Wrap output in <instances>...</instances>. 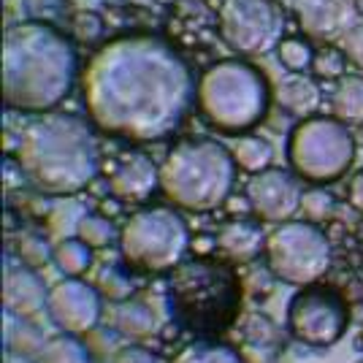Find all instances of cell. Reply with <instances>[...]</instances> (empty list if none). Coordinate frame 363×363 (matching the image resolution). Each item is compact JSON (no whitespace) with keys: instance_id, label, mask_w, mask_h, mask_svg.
<instances>
[{"instance_id":"6da1fadb","label":"cell","mask_w":363,"mask_h":363,"mask_svg":"<svg viewBox=\"0 0 363 363\" xmlns=\"http://www.w3.org/2000/svg\"><path fill=\"white\" fill-rule=\"evenodd\" d=\"M190 62L163 35L136 33L108 41L82 76L92 122L128 141H163L196 104Z\"/></svg>"},{"instance_id":"7a4b0ae2","label":"cell","mask_w":363,"mask_h":363,"mask_svg":"<svg viewBox=\"0 0 363 363\" xmlns=\"http://www.w3.org/2000/svg\"><path fill=\"white\" fill-rule=\"evenodd\" d=\"M74 44L44 22H22L3 41V98L19 111H49L76 79Z\"/></svg>"},{"instance_id":"3957f363","label":"cell","mask_w":363,"mask_h":363,"mask_svg":"<svg viewBox=\"0 0 363 363\" xmlns=\"http://www.w3.org/2000/svg\"><path fill=\"white\" fill-rule=\"evenodd\" d=\"M25 177L52 196H74L101 171V147L92 128L74 114L33 120L16 147Z\"/></svg>"},{"instance_id":"277c9868","label":"cell","mask_w":363,"mask_h":363,"mask_svg":"<svg viewBox=\"0 0 363 363\" xmlns=\"http://www.w3.org/2000/svg\"><path fill=\"white\" fill-rule=\"evenodd\" d=\"M236 160L220 141L182 138L160 166L163 196L184 212H212L225 203L236 182Z\"/></svg>"},{"instance_id":"5b68a950","label":"cell","mask_w":363,"mask_h":363,"mask_svg":"<svg viewBox=\"0 0 363 363\" xmlns=\"http://www.w3.org/2000/svg\"><path fill=\"white\" fill-rule=\"evenodd\" d=\"M168 306L184 331L212 336L225 331L242 309V282L217 260H184L168 277Z\"/></svg>"},{"instance_id":"8992f818","label":"cell","mask_w":363,"mask_h":363,"mask_svg":"<svg viewBox=\"0 0 363 363\" xmlns=\"http://www.w3.org/2000/svg\"><path fill=\"white\" fill-rule=\"evenodd\" d=\"M203 122L228 136L257 128L272 106V87L260 68L244 60H220L206 68L196 90Z\"/></svg>"},{"instance_id":"52a82bcc","label":"cell","mask_w":363,"mask_h":363,"mask_svg":"<svg viewBox=\"0 0 363 363\" xmlns=\"http://www.w3.org/2000/svg\"><path fill=\"white\" fill-rule=\"evenodd\" d=\"M190 250V228L184 217L168 206L136 212L120 233L122 260L138 272H174Z\"/></svg>"},{"instance_id":"ba28073f","label":"cell","mask_w":363,"mask_h":363,"mask_svg":"<svg viewBox=\"0 0 363 363\" xmlns=\"http://www.w3.org/2000/svg\"><path fill=\"white\" fill-rule=\"evenodd\" d=\"M288 160L306 182H336L355 160V138L336 117H306L288 136Z\"/></svg>"},{"instance_id":"9c48e42d","label":"cell","mask_w":363,"mask_h":363,"mask_svg":"<svg viewBox=\"0 0 363 363\" xmlns=\"http://www.w3.org/2000/svg\"><path fill=\"white\" fill-rule=\"evenodd\" d=\"M266 266L269 272L296 288H306L320 282L331 269V242L315 223L288 220L279 223L266 236Z\"/></svg>"},{"instance_id":"30bf717a","label":"cell","mask_w":363,"mask_h":363,"mask_svg":"<svg viewBox=\"0 0 363 363\" xmlns=\"http://www.w3.org/2000/svg\"><path fill=\"white\" fill-rule=\"evenodd\" d=\"M347 325L350 306L331 285H306L288 301V331L306 347H333Z\"/></svg>"},{"instance_id":"8fae6325","label":"cell","mask_w":363,"mask_h":363,"mask_svg":"<svg viewBox=\"0 0 363 363\" xmlns=\"http://www.w3.org/2000/svg\"><path fill=\"white\" fill-rule=\"evenodd\" d=\"M217 22L223 41L233 52L244 57H260L279 46L285 11L279 0H223Z\"/></svg>"},{"instance_id":"7c38bea8","label":"cell","mask_w":363,"mask_h":363,"mask_svg":"<svg viewBox=\"0 0 363 363\" xmlns=\"http://www.w3.org/2000/svg\"><path fill=\"white\" fill-rule=\"evenodd\" d=\"M46 312L60 331L84 336L101 323V293L82 277H65L49 290Z\"/></svg>"},{"instance_id":"4fadbf2b","label":"cell","mask_w":363,"mask_h":363,"mask_svg":"<svg viewBox=\"0 0 363 363\" xmlns=\"http://www.w3.org/2000/svg\"><path fill=\"white\" fill-rule=\"evenodd\" d=\"M301 182L290 171L282 168H266L260 174H252L247 184V201L257 220L263 223H288L293 214L301 209Z\"/></svg>"},{"instance_id":"5bb4252c","label":"cell","mask_w":363,"mask_h":363,"mask_svg":"<svg viewBox=\"0 0 363 363\" xmlns=\"http://www.w3.org/2000/svg\"><path fill=\"white\" fill-rule=\"evenodd\" d=\"M293 14L306 38L331 44L358 25V0H293Z\"/></svg>"},{"instance_id":"9a60e30c","label":"cell","mask_w":363,"mask_h":363,"mask_svg":"<svg viewBox=\"0 0 363 363\" xmlns=\"http://www.w3.org/2000/svg\"><path fill=\"white\" fill-rule=\"evenodd\" d=\"M49 290L44 279L30 266L6 269L3 274V306L9 315L22 320H33L38 312H44L49 303Z\"/></svg>"},{"instance_id":"2e32d148","label":"cell","mask_w":363,"mask_h":363,"mask_svg":"<svg viewBox=\"0 0 363 363\" xmlns=\"http://www.w3.org/2000/svg\"><path fill=\"white\" fill-rule=\"evenodd\" d=\"M108 187L125 203H144L160 187V168L155 166L147 155L133 152L114 168Z\"/></svg>"},{"instance_id":"e0dca14e","label":"cell","mask_w":363,"mask_h":363,"mask_svg":"<svg viewBox=\"0 0 363 363\" xmlns=\"http://www.w3.org/2000/svg\"><path fill=\"white\" fill-rule=\"evenodd\" d=\"M217 250L230 263H250L266 247V233L252 220H230L217 230Z\"/></svg>"},{"instance_id":"ac0fdd59","label":"cell","mask_w":363,"mask_h":363,"mask_svg":"<svg viewBox=\"0 0 363 363\" xmlns=\"http://www.w3.org/2000/svg\"><path fill=\"white\" fill-rule=\"evenodd\" d=\"M274 101L285 108L293 117H312L320 106V87L303 74H290L288 79H282L277 84Z\"/></svg>"},{"instance_id":"d6986e66","label":"cell","mask_w":363,"mask_h":363,"mask_svg":"<svg viewBox=\"0 0 363 363\" xmlns=\"http://www.w3.org/2000/svg\"><path fill=\"white\" fill-rule=\"evenodd\" d=\"M157 325L160 323H157V315L152 312L150 303L128 298V301L117 303V309H114V328L120 336L130 339V342H141V339L155 336Z\"/></svg>"},{"instance_id":"ffe728a7","label":"cell","mask_w":363,"mask_h":363,"mask_svg":"<svg viewBox=\"0 0 363 363\" xmlns=\"http://www.w3.org/2000/svg\"><path fill=\"white\" fill-rule=\"evenodd\" d=\"M333 114L345 125H363V76H342L336 82Z\"/></svg>"},{"instance_id":"44dd1931","label":"cell","mask_w":363,"mask_h":363,"mask_svg":"<svg viewBox=\"0 0 363 363\" xmlns=\"http://www.w3.org/2000/svg\"><path fill=\"white\" fill-rule=\"evenodd\" d=\"M171 363H244V358L225 342L196 339L171 358Z\"/></svg>"},{"instance_id":"7402d4cb","label":"cell","mask_w":363,"mask_h":363,"mask_svg":"<svg viewBox=\"0 0 363 363\" xmlns=\"http://www.w3.org/2000/svg\"><path fill=\"white\" fill-rule=\"evenodd\" d=\"M52 260L65 277H84L92 266V247L87 242H82L79 236L60 239L55 244Z\"/></svg>"},{"instance_id":"603a6c76","label":"cell","mask_w":363,"mask_h":363,"mask_svg":"<svg viewBox=\"0 0 363 363\" xmlns=\"http://www.w3.org/2000/svg\"><path fill=\"white\" fill-rule=\"evenodd\" d=\"M38 363H92L87 345L74 333H55L44 342Z\"/></svg>"},{"instance_id":"cb8c5ba5","label":"cell","mask_w":363,"mask_h":363,"mask_svg":"<svg viewBox=\"0 0 363 363\" xmlns=\"http://www.w3.org/2000/svg\"><path fill=\"white\" fill-rule=\"evenodd\" d=\"M233 160H236V166L244 168V171H250V174H260V171L272 168L274 150L266 138L244 136V138H239V141H236V147H233Z\"/></svg>"},{"instance_id":"d4e9b609","label":"cell","mask_w":363,"mask_h":363,"mask_svg":"<svg viewBox=\"0 0 363 363\" xmlns=\"http://www.w3.org/2000/svg\"><path fill=\"white\" fill-rule=\"evenodd\" d=\"M44 342L46 339L41 336V331L33 325L30 320L14 318L9 339H6V347H9V352L19 355V358H30V355H41Z\"/></svg>"},{"instance_id":"484cf974","label":"cell","mask_w":363,"mask_h":363,"mask_svg":"<svg viewBox=\"0 0 363 363\" xmlns=\"http://www.w3.org/2000/svg\"><path fill=\"white\" fill-rule=\"evenodd\" d=\"M87 217L84 206L82 203H74V201H65V203H55V209L49 214V230L52 236L60 242V239H71V236H79V228H82V220Z\"/></svg>"},{"instance_id":"4316f807","label":"cell","mask_w":363,"mask_h":363,"mask_svg":"<svg viewBox=\"0 0 363 363\" xmlns=\"http://www.w3.org/2000/svg\"><path fill=\"white\" fill-rule=\"evenodd\" d=\"M95 288H98V293H101L104 298H108V301H114V303H122V301H128V298H133V279H130L128 272L120 269V266H106L104 272L98 274Z\"/></svg>"},{"instance_id":"83f0119b","label":"cell","mask_w":363,"mask_h":363,"mask_svg":"<svg viewBox=\"0 0 363 363\" xmlns=\"http://www.w3.org/2000/svg\"><path fill=\"white\" fill-rule=\"evenodd\" d=\"M79 239L87 242L92 250H104V247H111V244L120 239L114 223L104 217V214H87L82 220V228H79Z\"/></svg>"},{"instance_id":"f1b7e54d","label":"cell","mask_w":363,"mask_h":363,"mask_svg":"<svg viewBox=\"0 0 363 363\" xmlns=\"http://www.w3.org/2000/svg\"><path fill=\"white\" fill-rule=\"evenodd\" d=\"M277 57H279V62L288 68L290 74H303V71H312L315 52L301 38H285L277 46Z\"/></svg>"},{"instance_id":"f546056e","label":"cell","mask_w":363,"mask_h":363,"mask_svg":"<svg viewBox=\"0 0 363 363\" xmlns=\"http://www.w3.org/2000/svg\"><path fill=\"white\" fill-rule=\"evenodd\" d=\"M301 212L306 217V223H328L336 212V198L325 190V187H312V190H306L301 198Z\"/></svg>"},{"instance_id":"4dcf8cb0","label":"cell","mask_w":363,"mask_h":363,"mask_svg":"<svg viewBox=\"0 0 363 363\" xmlns=\"http://www.w3.org/2000/svg\"><path fill=\"white\" fill-rule=\"evenodd\" d=\"M345 68H347V57L342 49H333V46H325L315 52V60H312V74L320 76V79H342L345 76Z\"/></svg>"},{"instance_id":"1f68e13d","label":"cell","mask_w":363,"mask_h":363,"mask_svg":"<svg viewBox=\"0 0 363 363\" xmlns=\"http://www.w3.org/2000/svg\"><path fill=\"white\" fill-rule=\"evenodd\" d=\"M52 252H55V247H49L38 233H22L19 236V255L30 269H41L44 263H49Z\"/></svg>"},{"instance_id":"d6a6232c","label":"cell","mask_w":363,"mask_h":363,"mask_svg":"<svg viewBox=\"0 0 363 363\" xmlns=\"http://www.w3.org/2000/svg\"><path fill=\"white\" fill-rule=\"evenodd\" d=\"M342 52H345L347 62L358 65L363 71V22H358V25L342 38Z\"/></svg>"},{"instance_id":"836d02e7","label":"cell","mask_w":363,"mask_h":363,"mask_svg":"<svg viewBox=\"0 0 363 363\" xmlns=\"http://www.w3.org/2000/svg\"><path fill=\"white\" fill-rule=\"evenodd\" d=\"M74 30H76V38L79 41H95L101 33H104V22H101V16L98 14H79L74 22Z\"/></svg>"},{"instance_id":"e575fe53","label":"cell","mask_w":363,"mask_h":363,"mask_svg":"<svg viewBox=\"0 0 363 363\" xmlns=\"http://www.w3.org/2000/svg\"><path fill=\"white\" fill-rule=\"evenodd\" d=\"M114 363H157L155 358V352L147 347H141V345H125L114 352Z\"/></svg>"},{"instance_id":"d590c367","label":"cell","mask_w":363,"mask_h":363,"mask_svg":"<svg viewBox=\"0 0 363 363\" xmlns=\"http://www.w3.org/2000/svg\"><path fill=\"white\" fill-rule=\"evenodd\" d=\"M350 203L363 214V171L355 174L352 182H350Z\"/></svg>"},{"instance_id":"8d00e7d4","label":"cell","mask_w":363,"mask_h":363,"mask_svg":"<svg viewBox=\"0 0 363 363\" xmlns=\"http://www.w3.org/2000/svg\"><path fill=\"white\" fill-rule=\"evenodd\" d=\"M128 3H150V0H128Z\"/></svg>"},{"instance_id":"74e56055","label":"cell","mask_w":363,"mask_h":363,"mask_svg":"<svg viewBox=\"0 0 363 363\" xmlns=\"http://www.w3.org/2000/svg\"><path fill=\"white\" fill-rule=\"evenodd\" d=\"M358 9H361V11H363V0H358Z\"/></svg>"},{"instance_id":"f35d334b","label":"cell","mask_w":363,"mask_h":363,"mask_svg":"<svg viewBox=\"0 0 363 363\" xmlns=\"http://www.w3.org/2000/svg\"><path fill=\"white\" fill-rule=\"evenodd\" d=\"M355 363H363V358H361V361H355Z\"/></svg>"}]
</instances>
